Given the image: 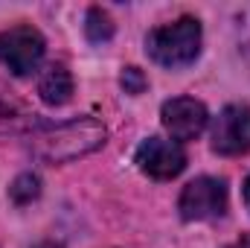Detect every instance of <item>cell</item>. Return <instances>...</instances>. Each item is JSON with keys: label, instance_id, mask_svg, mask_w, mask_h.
Listing matches in <instances>:
<instances>
[{"label": "cell", "instance_id": "52a82bcc", "mask_svg": "<svg viewBox=\"0 0 250 248\" xmlns=\"http://www.w3.org/2000/svg\"><path fill=\"white\" fill-rule=\"evenodd\" d=\"M209 123V114L204 108V102L192 99V97H175L169 102H163V125L175 140H192L198 137Z\"/></svg>", "mask_w": 250, "mask_h": 248}, {"label": "cell", "instance_id": "7a4b0ae2", "mask_svg": "<svg viewBox=\"0 0 250 248\" xmlns=\"http://www.w3.org/2000/svg\"><path fill=\"white\" fill-rule=\"evenodd\" d=\"M146 53L163 67H184L201 53V24L181 18L175 24L157 26L146 35Z\"/></svg>", "mask_w": 250, "mask_h": 248}, {"label": "cell", "instance_id": "9c48e42d", "mask_svg": "<svg viewBox=\"0 0 250 248\" xmlns=\"http://www.w3.org/2000/svg\"><path fill=\"white\" fill-rule=\"evenodd\" d=\"M38 94L47 105H64L73 97V76L64 64H53L44 70L41 82H38Z\"/></svg>", "mask_w": 250, "mask_h": 248}, {"label": "cell", "instance_id": "8992f818", "mask_svg": "<svg viewBox=\"0 0 250 248\" xmlns=\"http://www.w3.org/2000/svg\"><path fill=\"white\" fill-rule=\"evenodd\" d=\"M212 149L218 155H245L250 149V108L227 105L212 123Z\"/></svg>", "mask_w": 250, "mask_h": 248}, {"label": "cell", "instance_id": "5b68a950", "mask_svg": "<svg viewBox=\"0 0 250 248\" xmlns=\"http://www.w3.org/2000/svg\"><path fill=\"white\" fill-rule=\"evenodd\" d=\"M140 173H146L148 178H157V181H166V178H175L184 173L187 167V152L178 140H166V137H148L137 146V155H134Z\"/></svg>", "mask_w": 250, "mask_h": 248}, {"label": "cell", "instance_id": "30bf717a", "mask_svg": "<svg viewBox=\"0 0 250 248\" xmlns=\"http://www.w3.org/2000/svg\"><path fill=\"white\" fill-rule=\"evenodd\" d=\"M84 35H87L93 44H105V41H111V35H114V21L108 18V12H102V9H90L87 18H84Z\"/></svg>", "mask_w": 250, "mask_h": 248}, {"label": "cell", "instance_id": "4fadbf2b", "mask_svg": "<svg viewBox=\"0 0 250 248\" xmlns=\"http://www.w3.org/2000/svg\"><path fill=\"white\" fill-rule=\"evenodd\" d=\"M245 204H248V210H250V175H248V181H245Z\"/></svg>", "mask_w": 250, "mask_h": 248}, {"label": "cell", "instance_id": "8fae6325", "mask_svg": "<svg viewBox=\"0 0 250 248\" xmlns=\"http://www.w3.org/2000/svg\"><path fill=\"white\" fill-rule=\"evenodd\" d=\"M38 190H41V187H38V178L26 173V175H18V178H15V184L9 187V196H12V201H18V204H29V201L38 196Z\"/></svg>", "mask_w": 250, "mask_h": 248}, {"label": "cell", "instance_id": "7c38bea8", "mask_svg": "<svg viewBox=\"0 0 250 248\" xmlns=\"http://www.w3.org/2000/svg\"><path fill=\"white\" fill-rule=\"evenodd\" d=\"M120 82H123L125 94H143V91H146V76H143L140 67H125Z\"/></svg>", "mask_w": 250, "mask_h": 248}, {"label": "cell", "instance_id": "ba28073f", "mask_svg": "<svg viewBox=\"0 0 250 248\" xmlns=\"http://www.w3.org/2000/svg\"><path fill=\"white\" fill-rule=\"evenodd\" d=\"M26 128H35V114L9 88L0 85V137L21 134Z\"/></svg>", "mask_w": 250, "mask_h": 248}, {"label": "cell", "instance_id": "277c9868", "mask_svg": "<svg viewBox=\"0 0 250 248\" xmlns=\"http://www.w3.org/2000/svg\"><path fill=\"white\" fill-rule=\"evenodd\" d=\"M178 207H181V216L187 222L215 219L227 210V184L221 178L201 175V178H195L184 187Z\"/></svg>", "mask_w": 250, "mask_h": 248}, {"label": "cell", "instance_id": "6da1fadb", "mask_svg": "<svg viewBox=\"0 0 250 248\" xmlns=\"http://www.w3.org/2000/svg\"><path fill=\"white\" fill-rule=\"evenodd\" d=\"M105 143V125L93 117H79L62 125H47L32 134V152L44 161H76Z\"/></svg>", "mask_w": 250, "mask_h": 248}, {"label": "cell", "instance_id": "3957f363", "mask_svg": "<svg viewBox=\"0 0 250 248\" xmlns=\"http://www.w3.org/2000/svg\"><path fill=\"white\" fill-rule=\"evenodd\" d=\"M44 59V35L32 26H12L0 32V64L15 76L32 73Z\"/></svg>", "mask_w": 250, "mask_h": 248}, {"label": "cell", "instance_id": "5bb4252c", "mask_svg": "<svg viewBox=\"0 0 250 248\" xmlns=\"http://www.w3.org/2000/svg\"><path fill=\"white\" fill-rule=\"evenodd\" d=\"M38 248H62V246H56V243H41Z\"/></svg>", "mask_w": 250, "mask_h": 248}]
</instances>
